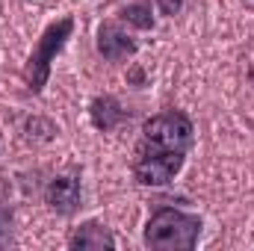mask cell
<instances>
[{
	"mask_svg": "<svg viewBox=\"0 0 254 251\" xmlns=\"http://www.w3.org/2000/svg\"><path fill=\"white\" fill-rule=\"evenodd\" d=\"M201 219L181 210H160L145 228V246L157 251H190L198 243Z\"/></svg>",
	"mask_w": 254,
	"mask_h": 251,
	"instance_id": "6da1fadb",
	"label": "cell"
},
{
	"mask_svg": "<svg viewBox=\"0 0 254 251\" xmlns=\"http://www.w3.org/2000/svg\"><path fill=\"white\" fill-rule=\"evenodd\" d=\"M71 30H74V21H71V18H63L60 24H51V27L45 30V36L39 39V45H36L30 63L24 68V80H27V86H30L33 92H42V89H45V83H48V77H51V63H54V57L63 51V45H65V39L71 36Z\"/></svg>",
	"mask_w": 254,
	"mask_h": 251,
	"instance_id": "7a4b0ae2",
	"label": "cell"
},
{
	"mask_svg": "<svg viewBox=\"0 0 254 251\" xmlns=\"http://www.w3.org/2000/svg\"><path fill=\"white\" fill-rule=\"evenodd\" d=\"M145 139L154 148L181 151L184 154L192 142V125H190V119L181 116V113H163V116H154L145 125Z\"/></svg>",
	"mask_w": 254,
	"mask_h": 251,
	"instance_id": "3957f363",
	"label": "cell"
},
{
	"mask_svg": "<svg viewBox=\"0 0 254 251\" xmlns=\"http://www.w3.org/2000/svg\"><path fill=\"white\" fill-rule=\"evenodd\" d=\"M184 166V154L181 151H151V154H142L139 163H136V181L142 187H166Z\"/></svg>",
	"mask_w": 254,
	"mask_h": 251,
	"instance_id": "277c9868",
	"label": "cell"
},
{
	"mask_svg": "<svg viewBox=\"0 0 254 251\" xmlns=\"http://www.w3.org/2000/svg\"><path fill=\"white\" fill-rule=\"evenodd\" d=\"M98 51H101L107 60L119 63V60H127V57L136 54V42L127 36L125 30H119L116 24H104V27L98 30Z\"/></svg>",
	"mask_w": 254,
	"mask_h": 251,
	"instance_id": "5b68a950",
	"label": "cell"
},
{
	"mask_svg": "<svg viewBox=\"0 0 254 251\" xmlns=\"http://www.w3.org/2000/svg\"><path fill=\"white\" fill-rule=\"evenodd\" d=\"M48 204L57 213H74L77 204H80V187H77V181L74 178H57L48 187Z\"/></svg>",
	"mask_w": 254,
	"mask_h": 251,
	"instance_id": "8992f818",
	"label": "cell"
},
{
	"mask_svg": "<svg viewBox=\"0 0 254 251\" xmlns=\"http://www.w3.org/2000/svg\"><path fill=\"white\" fill-rule=\"evenodd\" d=\"M113 246H116V240L110 237V231L95 225V222L77 228L74 237H71V249H80V251H101V249H113Z\"/></svg>",
	"mask_w": 254,
	"mask_h": 251,
	"instance_id": "52a82bcc",
	"label": "cell"
},
{
	"mask_svg": "<svg viewBox=\"0 0 254 251\" xmlns=\"http://www.w3.org/2000/svg\"><path fill=\"white\" fill-rule=\"evenodd\" d=\"M122 119H125V110H122L113 98H98V101L92 104V122H95V127L113 130Z\"/></svg>",
	"mask_w": 254,
	"mask_h": 251,
	"instance_id": "ba28073f",
	"label": "cell"
},
{
	"mask_svg": "<svg viewBox=\"0 0 254 251\" xmlns=\"http://www.w3.org/2000/svg\"><path fill=\"white\" fill-rule=\"evenodd\" d=\"M122 18H125V21H130V24H136V27H142V30L154 27L151 9H145V6H127L125 12H122Z\"/></svg>",
	"mask_w": 254,
	"mask_h": 251,
	"instance_id": "9c48e42d",
	"label": "cell"
},
{
	"mask_svg": "<svg viewBox=\"0 0 254 251\" xmlns=\"http://www.w3.org/2000/svg\"><path fill=\"white\" fill-rule=\"evenodd\" d=\"M160 3V9L166 12V15H175L178 9H181V0H157Z\"/></svg>",
	"mask_w": 254,
	"mask_h": 251,
	"instance_id": "30bf717a",
	"label": "cell"
}]
</instances>
